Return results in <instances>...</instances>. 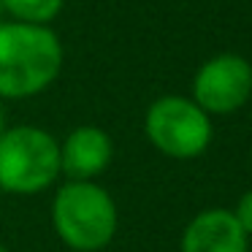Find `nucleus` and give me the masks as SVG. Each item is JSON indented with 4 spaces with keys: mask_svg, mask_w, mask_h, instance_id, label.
Returning <instances> with one entry per match:
<instances>
[{
    "mask_svg": "<svg viewBox=\"0 0 252 252\" xmlns=\"http://www.w3.org/2000/svg\"><path fill=\"white\" fill-rule=\"evenodd\" d=\"M63 68L60 35L46 25L0 22V100L44 93Z\"/></svg>",
    "mask_w": 252,
    "mask_h": 252,
    "instance_id": "nucleus-1",
    "label": "nucleus"
},
{
    "mask_svg": "<svg viewBox=\"0 0 252 252\" xmlns=\"http://www.w3.org/2000/svg\"><path fill=\"white\" fill-rule=\"evenodd\" d=\"M52 225L63 244L76 252H98L117 233L114 198L95 182L68 179L52 201Z\"/></svg>",
    "mask_w": 252,
    "mask_h": 252,
    "instance_id": "nucleus-2",
    "label": "nucleus"
},
{
    "mask_svg": "<svg viewBox=\"0 0 252 252\" xmlns=\"http://www.w3.org/2000/svg\"><path fill=\"white\" fill-rule=\"evenodd\" d=\"M60 176V141L35 125L6 127L0 136V192L35 195Z\"/></svg>",
    "mask_w": 252,
    "mask_h": 252,
    "instance_id": "nucleus-3",
    "label": "nucleus"
},
{
    "mask_svg": "<svg viewBox=\"0 0 252 252\" xmlns=\"http://www.w3.org/2000/svg\"><path fill=\"white\" fill-rule=\"evenodd\" d=\"M144 133L149 144L165 158L192 160L209 149L214 127L212 117L192 98L163 95L155 103H149L144 117Z\"/></svg>",
    "mask_w": 252,
    "mask_h": 252,
    "instance_id": "nucleus-4",
    "label": "nucleus"
},
{
    "mask_svg": "<svg viewBox=\"0 0 252 252\" xmlns=\"http://www.w3.org/2000/svg\"><path fill=\"white\" fill-rule=\"evenodd\" d=\"M252 95V65L247 57L222 52L201 63L192 76L190 98L212 114H233Z\"/></svg>",
    "mask_w": 252,
    "mask_h": 252,
    "instance_id": "nucleus-5",
    "label": "nucleus"
},
{
    "mask_svg": "<svg viewBox=\"0 0 252 252\" xmlns=\"http://www.w3.org/2000/svg\"><path fill=\"white\" fill-rule=\"evenodd\" d=\"M114 158L111 136L98 125H79L60 141V174L71 182H93Z\"/></svg>",
    "mask_w": 252,
    "mask_h": 252,
    "instance_id": "nucleus-6",
    "label": "nucleus"
},
{
    "mask_svg": "<svg viewBox=\"0 0 252 252\" xmlns=\"http://www.w3.org/2000/svg\"><path fill=\"white\" fill-rule=\"evenodd\" d=\"M250 236L228 209H206L187 222L182 233V252H247Z\"/></svg>",
    "mask_w": 252,
    "mask_h": 252,
    "instance_id": "nucleus-7",
    "label": "nucleus"
},
{
    "mask_svg": "<svg viewBox=\"0 0 252 252\" xmlns=\"http://www.w3.org/2000/svg\"><path fill=\"white\" fill-rule=\"evenodd\" d=\"M3 11L14 22L49 28V22H55L57 14L63 11V0H3Z\"/></svg>",
    "mask_w": 252,
    "mask_h": 252,
    "instance_id": "nucleus-8",
    "label": "nucleus"
},
{
    "mask_svg": "<svg viewBox=\"0 0 252 252\" xmlns=\"http://www.w3.org/2000/svg\"><path fill=\"white\" fill-rule=\"evenodd\" d=\"M233 217H236V222L241 225V230H244L247 236H252V190H247L244 195L239 198V203H236V209H233Z\"/></svg>",
    "mask_w": 252,
    "mask_h": 252,
    "instance_id": "nucleus-9",
    "label": "nucleus"
},
{
    "mask_svg": "<svg viewBox=\"0 0 252 252\" xmlns=\"http://www.w3.org/2000/svg\"><path fill=\"white\" fill-rule=\"evenodd\" d=\"M6 127H8V117H6V106H3V100H0V136H3Z\"/></svg>",
    "mask_w": 252,
    "mask_h": 252,
    "instance_id": "nucleus-10",
    "label": "nucleus"
},
{
    "mask_svg": "<svg viewBox=\"0 0 252 252\" xmlns=\"http://www.w3.org/2000/svg\"><path fill=\"white\" fill-rule=\"evenodd\" d=\"M3 14L6 11H3V0H0V22H3Z\"/></svg>",
    "mask_w": 252,
    "mask_h": 252,
    "instance_id": "nucleus-11",
    "label": "nucleus"
},
{
    "mask_svg": "<svg viewBox=\"0 0 252 252\" xmlns=\"http://www.w3.org/2000/svg\"><path fill=\"white\" fill-rule=\"evenodd\" d=\"M0 252H8V250H6V247H3V244H0Z\"/></svg>",
    "mask_w": 252,
    "mask_h": 252,
    "instance_id": "nucleus-12",
    "label": "nucleus"
}]
</instances>
